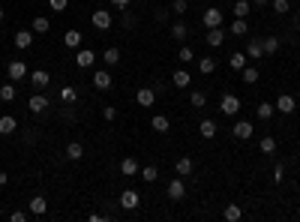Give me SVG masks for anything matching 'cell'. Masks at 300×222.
<instances>
[{
    "label": "cell",
    "mask_w": 300,
    "mask_h": 222,
    "mask_svg": "<svg viewBox=\"0 0 300 222\" xmlns=\"http://www.w3.org/2000/svg\"><path fill=\"white\" fill-rule=\"evenodd\" d=\"M90 21H93V27H96V30H108L111 24H114V18H111V12H108V9H93Z\"/></svg>",
    "instance_id": "cell-1"
},
{
    "label": "cell",
    "mask_w": 300,
    "mask_h": 222,
    "mask_svg": "<svg viewBox=\"0 0 300 222\" xmlns=\"http://www.w3.org/2000/svg\"><path fill=\"white\" fill-rule=\"evenodd\" d=\"M48 105H51V102H48V96H42V93H36V96L27 99V111H30V114H45Z\"/></svg>",
    "instance_id": "cell-2"
},
{
    "label": "cell",
    "mask_w": 300,
    "mask_h": 222,
    "mask_svg": "<svg viewBox=\"0 0 300 222\" xmlns=\"http://www.w3.org/2000/svg\"><path fill=\"white\" fill-rule=\"evenodd\" d=\"M48 84H51V75H48L45 69H33V72H30V87H36V90H45Z\"/></svg>",
    "instance_id": "cell-3"
},
{
    "label": "cell",
    "mask_w": 300,
    "mask_h": 222,
    "mask_svg": "<svg viewBox=\"0 0 300 222\" xmlns=\"http://www.w3.org/2000/svg\"><path fill=\"white\" fill-rule=\"evenodd\" d=\"M6 75H9V81H21V78H27V63H24V60H12V63L6 66Z\"/></svg>",
    "instance_id": "cell-4"
},
{
    "label": "cell",
    "mask_w": 300,
    "mask_h": 222,
    "mask_svg": "<svg viewBox=\"0 0 300 222\" xmlns=\"http://www.w3.org/2000/svg\"><path fill=\"white\" fill-rule=\"evenodd\" d=\"M219 111H222V114H237V111H240V99L234 93H225L222 102H219Z\"/></svg>",
    "instance_id": "cell-5"
},
{
    "label": "cell",
    "mask_w": 300,
    "mask_h": 222,
    "mask_svg": "<svg viewBox=\"0 0 300 222\" xmlns=\"http://www.w3.org/2000/svg\"><path fill=\"white\" fill-rule=\"evenodd\" d=\"M201 21H204V27H207V30H210V27H222V9H216V6L204 9Z\"/></svg>",
    "instance_id": "cell-6"
},
{
    "label": "cell",
    "mask_w": 300,
    "mask_h": 222,
    "mask_svg": "<svg viewBox=\"0 0 300 222\" xmlns=\"http://www.w3.org/2000/svg\"><path fill=\"white\" fill-rule=\"evenodd\" d=\"M231 132H234V138H240V141H249V138L255 135V126H252L249 120H237Z\"/></svg>",
    "instance_id": "cell-7"
},
{
    "label": "cell",
    "mask_w": 300,
    "mask_h": 222,
    "mask_svg": "<svg viewBox=\"0 0 300 222\" xmlns=\"http://www.w3.org/2000/svg\"><path fill=\"white\" fill-rule=\"evenodd\" d=\"M138 204H141V195H138L135 189H123V192H120V207H123V210H135Z\"/></svg>",
    "instance_id": "cell-8"
},
{
    "label": "cell",
    "mask_w": 300,
    "mask_h": 222,
    "mask_svg": "<svg viewBox=\"0 0 300 222\" xmlns=\"http://www.w3.org/2000/svg\"><path fill=\"white\" fill-rule=\"evenodd\" d=\"M111 84H114V78H111V72H105V69L93 72V87H96V90H111Z\"/></svg>",
    "instance_id": "cell-9"
},
{
    "label": "cell",
    "mask_w": 300,
    "mask_h": 222,
    "mask_svg": "<svg viewBox=\"0 0 300 222\" xmlns=\"http://www.w3.org/2000/svg\"><path fill=\"white\" fill-rule=\"evenodd\" d=\"M135 102L141 105V108H150L156 102V90H150V87H138V93H135Z\"/></svg>",
    "instance_id": "cell-10"
},
{
    "label": "cell",
    "mask_w": 300,
    "mask_h": 222,
    "mask_svg": "<svg viewBox=\"0 0 300 222\" xmlns=\"http://www.w3.org/2000/svg\"><path fill=\"white\" fill-rule=\"evenodd\" d=\"M273 105H276V111H282V114H294V108H297V102H294L291 93H282Z\"/></svg>",
    "instance_id": "cell-11"
},
{
    "label": "cell",
    "mask_w": 300,
    "mask_h": 222,
    "mask_svg": "<svg viewBox=\"0 0 300 222\" xmlns=\"http://www.w3.org/2000/svg\"><path fill=\"white\" fill-rule=\"evenodd\" d=\"M75 63H78V69L93 66V63H96V51H90V48H78V54H75Z\"/></svg>",
    "instance_id": "cell-12"
},
{
    "label": "cell",
    "mask_w": 300,
    "mask_h": 222,
    "mask_svg": "<svg viewBox=\"0 0 300 222\" xmlns=\"http://www.w3.org/2000/svg\"><path fill=\"white\" fill-rule=\"evenodd\" d=\"M183 195H186V183H183L180 177H174V180L168 183V198H171V201H180Z\"/></svg>",
    "instance_id": "cell-13"
},
{
    "label": "cell",
    "mask_w": 300,
    "mask_h": 222,
    "mask_svg": "<svg viewBox=\"0 0 300 222\" xmlns=\"http://www.w3.org/2000/svg\"><path fill=\"white\" fill-rule=\"evenodd\" d=\"M150 129L159 132V135H165V132L171 129V120H168L165 114H153V117H150Z\"/></svg>",
    "instance_id": "cell-14"
},
{
    "label": "cell",
    "mask_w": 300,
    "mask_h": 222,
    "mask_svg": "<svg viewBox=\"0 0 300 222\" xmlns=\"http://www.w3.org/2000/svg\"><path fill=\"white\" fill-rule=\"evenodd\" d=\"M81 39H84L81 30H66V33H63V45H66V48H81Z\"/></svg>",
    "instance_id": "cell-15"
},
{
    "label": "cell",
    "mask_w": 300,
    "mask_h": 222,
    "mask_svg": "<svg viewBox=\"0 0 300 222\" xmlns=\"http://www.w3.org/2000/svg\"><path fill=\"white\" fill-rule=\"evenodd\" d=\"M225 36H228V33H225L222 27H210V30H207V45H210V48H219V45L225 42Z\"/></svg>",
    "instance_id": "cell-16"
},
{
    "label": "cell",
    "mask_w": 300,
    "mask_h": 222,
    "mask_svg": "<svg viewBox=\"0 0 300 222\" xmlns=\"http://www.w3.org/2000/svg\"><path fill=\"white\" fill-rule=\"evenodd\" d=\"M174 171H177V177H189V174L195 171V162H192L189 156H183V159L174 162Z\"/></svg>",
    "instance_id": "cell-17"
},
{
    "label": "cell",
    "mask_w": 300,
    "mask_h": 222,
    "mask_svg": "<svg viewBox=\"0 0 300 222\" xmlns=\"http://www.w3.org/2000/svg\"><path fill=\"white\" fill-rule=\"evenodd\" d=\"M33 36H36L33 30H18V33H15V48H21V51H27V48L33 45Z\"/></svg>",
    "instance_id": "cell-18"
},
{
    "label": "cell",
    "mask_w": 300,
    "mask_h": 222,
    "mask_svg": "<svg viewBox=\"0 0 300 222\" xmlns=\"http://www.w3.org/2000/svg\"><path fill=\"white\" fill-rule=\"evenodd\" d=\"M171 81H174V87H177V90H186V87L192 84V75H189L186 69H177L174 75H171Z\"/></svg>",
    "instance_id": "cell-19"
},
{
    "label": "cell",
    "mask_w": 300,
    "mask_h": 222,
    "mask_svg": "<svg viewBox=\"0 0 300 222\" xmlns=\"http://www.w3.org/2000/svg\"><path fill=\"white\" fill-rule=\"evenodd\" d=\"M45 210H48V201H45L42 195H33V198H30V213H33V216H45Z\"/></svg>",
    "instance_id": "cell-20"
},
{
    "label": "cell",
    "mask_w": 300,
    "mask_h": 222,
    "mask_svg": "<svg viewBox=\"0 0 300 222\" xmlns=\"http://www.w3.org/2000/svg\"><path fill=\"white\" fill-rule=\"evenodd\" d=\"M18 129V120L12 117V114H3V117H0V135H12Z\"/></svg>",
    "instance_id": "cell-21"
},
{
    "label": "cell",
    "mask_w": 300,
    "mask_h": 222,
    "mask_svg": "<svg viewBox=\"0 0 300 222\" xmlns=\"http://www.w3.org/2000/svg\"><path fill=\"white\" fill-rule=\"evenodd\" d=\"M186 36H189V27H186L183 21H174V24H171V39H174V42H183Z\"/></svg>",
    "instance_id": "cell-22"
},
{
    "label": "cell",
    "mask_w": 300,
    "mask_h": 222,
    "mask_svg": "<svg viewBox=\"0 0 300 222\" xmlns=\"http://www.w3.org/2000/svg\"><path fill=\"white\" fill-rule=\"evenodd\" d=\"M261 48H264V57H273L279 51V39L276 36H264V39H261Z\"/></svg>",
    "instance_id": "cell-23"
},
{
    "label": "cell",
    "mask_w": 300,
    "mask_h": 222,
    "mask_svg": "<svg viewBox=\"0 0 300 222\" xmlns=\"http://www.w3.org/2000/svg\"><path fill=\"white\" fill-rule=\"evenodd\" d=\"M258 150L267 153V156H273V153H276V138H273V135H264V138L258 141Z\"/></svg>",
    "instance_id": "cell-24"
},
{
    "label": "cell",
    "mask_w": 300,
    "mask_h": 222,
    "mask_svg": "<svg viewBox=\"0 0 300 222\" xmlns=\"http://www.w3.org/2000/svg\"><path fill=\"white\" fill-rule=\"evenodd\" d=\"M246 57H252V60H261V57H264L261 39H249V45H246Z\"/></svg>",
    "instance_id": "cell-25"
},
{
    "label": "cell",
    "mask_w": 300,
    "mask_h": 222,
    "mask_svg": "<svg viewBox=\"0 0 300 222\" xmlns=\"http://www.w3.org/2000/svg\"><path fill=\"white\" fill-rule=\"evenodd\" d=\"M255 114H258L261 120H270V117L276 114V105H270V102H261V105L255 108Z\"/></svg>",
    "instance_id": "cell-26"
},
{
    "label": "cell",
    "mask_w": 300,
    "mask_h": 222,
    "mask_svg": "<svg viewBox=\"0 0 300 222\" xmlns=\"http://www.w3.org/2000/svg\"><path fill=\"white\" fill-rule=\"evenodd\" d=\"M66 156H69L72 162H78V159L84 156V147H81L78 141H72V144H66Z\"/></svg>",
    "instance_id": "cell-27"
},
{
    "label": "cell",
    "mask_w": 300,
    "mask_h": 222,
    "mask_svg": "<svg viewBox=\"0 0 300 222\" xmlns=\"http://www.w3.org/2000/svg\"><path fill=\"white\" fill-rule=\"evenodd\" d=\"M102 60H105L108 66H117V63H120V48H114V45L105 48V51H102Z\"/></svg>",
    "instance_id": "cell-28"
},
{
    "label": "cell",
    "mask_w": 300,
    "mask_h": 222,
    "mask_svg": "<svg viewBox=\"0 0 300 222\" xmlns=\"http://www.w3.org/2000/svg\"><path fill=\"white\" fill-rule=\"evenodd\" d=\"M138 177H141L144 183H153V180L159 177V168H156V165H144V168L138 171Z\"/></svg>",
    "instance_id": "cell-29"
},
{
    "label": "cell",
    "mask_w": 300,
    "mask_h": 222,
    "mask_svg": "<svg viewBox=\"0 0 300 222\" xmlns=\"http://www.w3.org/2000/svg\"><path fill=\"white\" fill-rule=\"evenodd\" d=\"M120 171H123V174H126V177H135V174H138V171H141V168H138V162H135V159H132V156H126V159H123V162H120Z\"/></svg>",
    "instance_id": "cell-30"
},
{
    "label": "cell",
    "mask_w": 300,
    "mask_h": 222,
    "mask_svg": "<svg viewBox=\"0 0 300 222\" xmlns=\"http://www.w3.org/2000/svg\"><path fill=\"white\" fill-rule=\"evenodd\" d=\"M222 216L228 219V222H240V219H243V210H240L237 204H228V207L222 210Z\"/></svg>",
    "instance_id": "cell-31"
},
{
    "label": "cell",
    "mask_w": 300,
    "mask_h": 222,
    "mask_svg": "<svg viewBox=\"0 0 300 222\" xmlns=\"http://www.w3.org/2000/svg\"><path fill=\"white\" fill-rule=\"evenodd\" d=\"M198 132H201V138H213L216 135V120H201L198 123Z\"/></svg>",
    "instance_id": "cell-32"
},
{
    "label": "cell",
    "mask_w": 300,
    "mask_h": 222,
    "mask_svg": "<svg viewBox=\"0 0 300 222\" xmlns=\"http://www.w3.org/2000/svg\"><path fill=\"white\" fill-rule=\"evenodd\" d=\"M33 33H48L51 30V21L45 18V15H39V18H33V27H30Z\"/></svg>",
    "instance_id": "cell-33"
},
{
    "label": "cell",
    "mask_w": 300,
    "mask_h": 222,
    "mask_svg": "<svg viewBox=\"0 0 300 222\" xmlns=\"http://www.w3.org/2000/svg\"><path fill=\"white\" fill-rule=\"evenodd\" d=\"M249 9H252V3H249V0H237V3H234V18H246L249 15Z\"/></svg>",
    "instance_id": "cell-34"
},
{
    "label": "cell",
    "mask_w": 300,
    "mask_h": 222,
    "mask_svg": "<svg viewBox=\"0 0 300 222\" xmlns=\"http://www.w3.org/2000/svg\"><path fill=\"white\" fill-rule=\"evenodd\" d=\"M213 69H216V60L213 57H198V72H201V75H210Z\"/></svg>",
    "instance_id": "cell-35"
},
{
    "label": "cell",
    "mask_w": 300,
    "mask_h": 222,
    "mask_svg": "<svg viewBox=\"0 0 300 222\" xmlns=\"http://www.w3.org/2000/svg\"><path fill=\"white\" fill-rule=\"evenodd\" d=\"M246 60H249V57H246L243 51H234V54L228 57V63H231V69H237V72H240V69L246 66Z\"/></svg>",
    "instance_id": "cell-36"
},
{
    "label": "cell",
    "mask_w": 300,
    "mask_h": 222,
    "mask_svg": "<svg viewBox=\"0 0 300 222\" xmlns=\"http://www.w3.org/2000/svg\"><path fill=\"white\" fill-rule=\"evenodd\" d=\"M240 75H243L246 84H255V81H258V69H255V66H243V69H240Z\"/></svg>",
    "instance_id": "cell-37"
},
{
    "label": "cell",
    "mask_w": 300,
    "mask_h": 222,
    "mask_svg": "<svg viewBox=\"0 0 300 222\" xmlns=\"http://www.w3.org/2000/svg\"><path fill=\"white\" fill-rule=\"evenodd\" d=\"M177 60H180V63H192V60H195V51H192L189 45H183V48L177 51Z\"/></svg>",
    "instance_id": "cell-38"
},
{
    "label": "cell",
    "mask_w": 300,
    "mask_h": 222,
    "mask_svg": "<svg viewBox=\"0 0 300 222\" xmlns=\"http://www.w3.org/2000/svg\"><path fill=\"white\" fill-rule=\"evenodd\" d=\"M0 99H3V102H12V99H15V84H0Z\"/></svg>",
    "instance_id": "cell-39"
},
{
    "label": "cell",
    "mask_w": 300,
    "mask_h": 222,
    "mask_svg": "<svg viewBox=\"0 0 300 222\" xmlns=\"http://www.w3.org/2000/svg\"><path fill=\"white\" fill-rule=\"evenodd\" d=\"M231 33H234V36H246V33H249V30H246V18H234Z\"/></svg>",
    "instance_id": "cell-40"
},
{
    "label": "cell",
    "mask_w": 300,
    "mask_h": 222,
    "mask_svg": "<svg viewBox=\"0 0 300 222\" xmlns=\"http://www.w3.org/2000/svg\"><path fill=\"white\" fill-rule=\"evenodd\" d=\"M189 102H192V105H195V108H204V105H207V96H204V93H201V90H195V93H192V96H189Z\"/></svg>",
    "instance_id": "cell-41"
},
{
    "label": "cell",
    "mask_w": 300,
    "mask_h": 222,
    "mask_svg": "<svg viewBox=\"0 0 300 222\" xmlns=\"http://www.w3.org/2000/svg\"><path fill=\"white\" fill-rule=\"evenodd\" d=\"M288 9H291L288 0H273V12H276V15H285Z\"/></svg>",
    "instance_id": "cell-42"
},
{
    "label": "cell",
    "mask_w": 300,
    "mask_h": 222,
    "mask_svg": "<svg viewBox=\"0 0 300 222\" xmlns=\"http://www.w3.org/2000/svg\"><path fill=\"white\" fill-rule=\"evenodd\" d=\"M48 6H51L54 12H66V6H69V0H48Z\"/></svg>",
    "instance_id": "cell-43"
},
{
    "label": "cell",
    "mask_w": 300,
    "mask_h": 222,
    "mask_svg": "<svg viewBox=\"0 0 300 222\" xmlns=\"http://www.w3.org/2000/svg\"><path fill=\"white\" fill-rule=\"evenodd\" d=\"M30 219V213H24V210H15V213H9V222H27Z\"/></svg>",
    "instance_id": "cell-44"
},
{
    "label": "cell",
    "mask_w": 300,
    "mask_h": 222,
    "mask_svg": "<svg viewBox=\"0 0 300 222\" xmlns=\"http://www.w3.org/2000/svg\"><path fill=\"white\" fill-rule=\"evenodd\" d=\"M186 6H189V3H186V0H174V3H171L174 15H183V12H186Z\"/></svg>",
    "instance_id": "cell-45"
},
{
    "label": "cell",
    "mask_w": 300,
    "mask_h": 222,
    "mask_svg": "<svg viewBox=\"0 0 300 222\" xmlns=\"http://www.w3.org/2000/svg\"><path fill=\"white\" fill-rule=\"evenodd\" d=\"M102 117H105V120H114V117H117V108H114V105H105V108H102Z\"/></svg>",
    "instance_id": "cell-46"
},
{
    "label": "cell",
    "mask_w": 300,
    "mask_h": 222,
    "mask_svg": "<svg viewBox=\"0 0 300 222\" xmlns=\"http://www.w3.org/2000/svg\"><path fill=\"white\" fill-rule=\"evenodd\" d=\"M60 99H63V102H75V90H72V87H63V90H60Z\"/></svg>",
    "instance_id": "cell-47"
},
{
    "label": "cell",
    "mask_w": 300,
    "mask_h": 222,
    "mask_svg": "<svg viewBox=\"0 0 300 222\" xmlns=\"http://www.w3.org/2000/svg\"><path fill=\"white\" fill-rule=\"evenodd\" d=\"M285 180V165H276L273 168V183H282Z\"/></svg>",
    "instance_id": "cell-48"
},
{
    "label": "cell",
    "mask_w": 300,
    "mask_h": 222,
    "mask_svg": "<svg viewBox=\"0 0 300 222\" xmlns=\"http://www.w3.org/2000/svg\"><path fill=\"white\" fill-rule=\"evenodd\" d=\"M111 3H114V6H126V3H129V0H111Z\"/></svg>",
    "instance_id": "cell-49"
},
{
    "label": "cell",
    "mask_w": 300,
    "mask_h": 222,
    "mask_svg": "<svg viewBox=\"0 0 300 222\" xmlns=\"http://www.w3.org/2000/svg\"><path fill=\"white\" fill-rule=\"evenodd\" d=\"M252 3H258V6H264V3H270V0H252Z\"/></svg>",
    "instance_id": "cell-50"
},
{
    "label": "cell",
    "mask_w": 300,
    "mask_h": 222,
    "mask_svg": "<svg viewBox=\"0 0 300 222\" xmlns=\"http://www.w3.org/2000/svg\"><path fill=\"white\" fill-rule=\"evenodd\" d=\"M3 186H6V183H0V192H3Z\"/></svg>",
    "instance_id": "cell-51"
},
{
    "label": "cell",
    "mask_w": 300,
    "mask_h": 222,
    "mask_svg": "<svg viewBox=\"0 0 300 222\" xmlns=\"http://www.w3.org/2000/svg\"><path fill=\"white\" fill-rule=\"evenodd\" d=\"M0 21H3V9H0Z\"/></svg>",
    "instance_id": "cell-52"
}]
</instances>
